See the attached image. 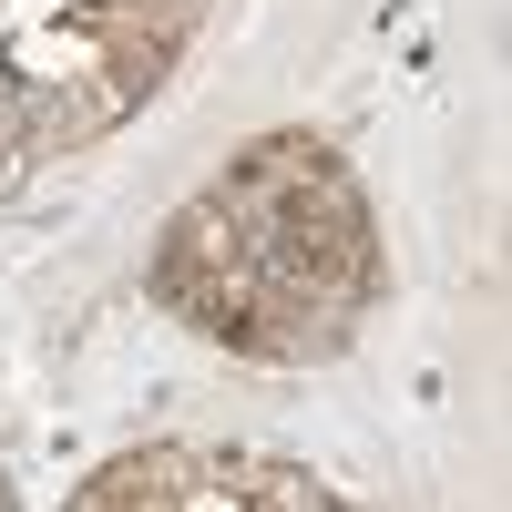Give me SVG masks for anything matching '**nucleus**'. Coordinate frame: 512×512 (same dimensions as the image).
Wrapping results in <instances>:
<instances>
[{"label":"nucleus","instance_id":"obj_1","mask_svg":"<svg viewBox=\"0 0 512 512\" xmlns=\"http://www.w3.org/2000/svg\"><path fill=\"white\" fill-rule=\"evenodd\" d=\"M154 287L205 338H236V349H267V359H318L359 328L379 256H369V216L349 175L328 164V144H267L246 175H226L205 205L175 216Z\"/></svg>","mask_w":512,"mask_h":512},{"label":"nucleus","instance_id":"obj_2","mask_svg":"<svg viewBox=\"0 0 512 512\" xmlns=\"http://www.w3.org/2000/svg\"><path fill=\"white\" fill-rule=\"evenodd\" d=\"M82 502H318V482L246 451H144V461H113L103 482H82Z\"/></svg>","mask_w":512,"mask_h":512}]
</instances>
